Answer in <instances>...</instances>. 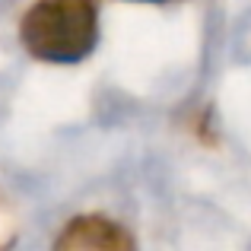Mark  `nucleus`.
<instances>
[{
  "mask_svg": "<svg viewBox=\"0 0 251 251\" xmlns=\"http://www.w3.org/2000/svg\"><path fill=\"white\" fill-rule=\"evenodd\" d=\"M19 42L42 64H80L99 45V3L35 0L19 19Z\"/></svg>",
  "mask_w": 251,
  "mask_h": 251,
  "instance_id": "f257e3e1",
  "label": "nucleus"
},
{
  "mask_svg": "<svg viewBox=\"0 0 251 251\" xmlns=\"http://www.w3.org/2000/svg\"><path fill=\"white\" fill-rule=\"evenodd\" d=\"M54 251H137V242L121 223L102 213L74 216L54 239Z\"/></svg>",
  "mask_w": 251,
  "mask_h": 251,
  "instance_id": "f03ea898",
  "label": "nucleus"
},
{
  "mask_svg": "<svg viewBox=\"0 0 251 251\" xmlns=\"http://www.w3.org/2000/svg\"><path fill=\"white\" fill-rule=\"evenodd\" d=\"M134 3H166V0H134Z\"/></svg>",
  "mask_w": 251,
  "mask_h": 251,
  "instance_id": "7ed1b4c3",
  "label": "nucleus"
}]
</instances>
